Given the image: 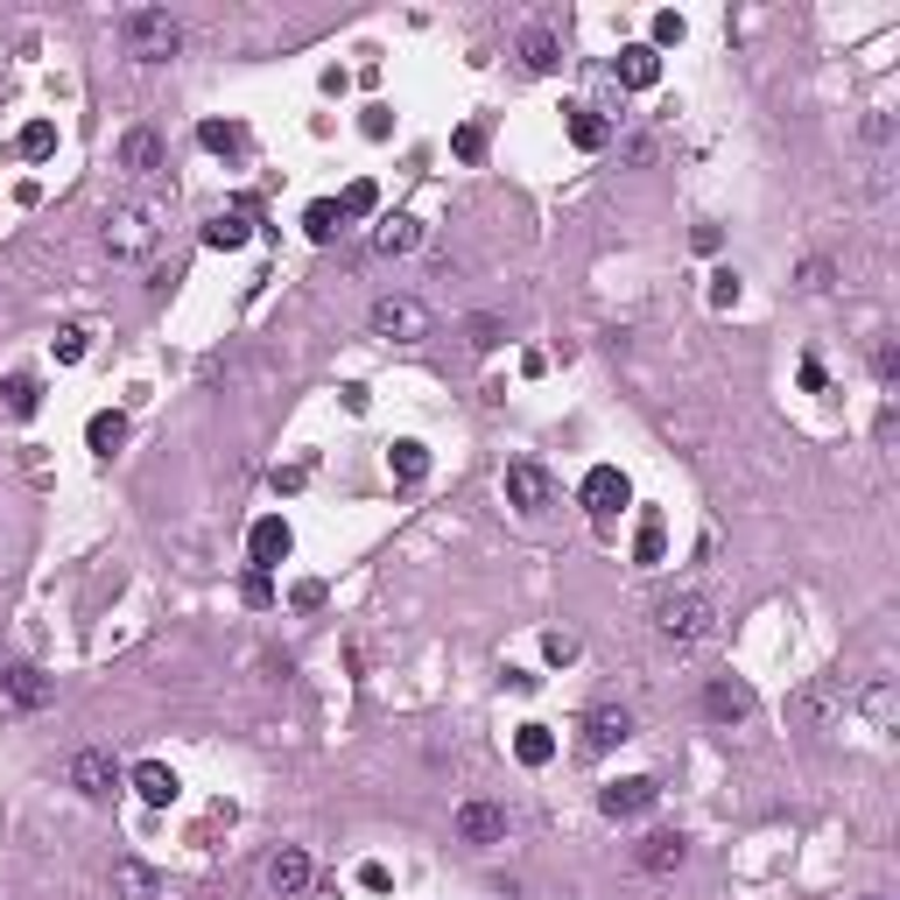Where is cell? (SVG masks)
<instances>
[{
	"instance_id": "obj_33",
	"label": "cell",
	"mask_w": 900,
	"mask_h": 900,
	"mask_svg": "<svg viewBox=\"0 0 900 900\" xmlns=\"http://www.w3.org/2000/svg\"><path fill=\"white\" fill-rule=\"evenodd\" d=\"M858 703H866V718H872V724H893V682H887V676H872Z\"/></svg>"
},
{
	"instance_id": "obj_46",
	"label": "cell",
	"mask_w": 900,
	"mask_h": 900,
	"mask_svg": "<svg viewBox=\"0 0 900 900\" xmlns=\"http://www.w3.org/2000/svg\"><path fill=\"white\" fill-rule=\"evenodd\" d=\"M620 156H626V162H634V169H647V162H655V141H647V134H634V141H626V148H620Z\"/></svg>"
},
{
	"instance_id": "obj_13",
	"label": "cell",
	"mask_w": 900,
	"mask_h": 900,
	"mask_svg": "<svg viewBox=\"0 0 900 900\" xmlns=\"http://www.w3.org/2000/svg\"><path fill=\"white\" fill-rule=\"evenodd\" d=\"M0 697H8L14 711H50L56 682L43 676V668H0Z\"/></svg>"
},
{
	"instance_id": "obj_31",
	"label": "cell",
	"mask_w": 900,
	"mask_h": 900,
	"mask_svg": "<svg viewBox=\"0 0 900 900\" xmlns=\"http://www.w3.org/2000/svg\"><path fill=\"white\" fill-rule=\"evenodd\" d=\"M198 141L212 148V156H240V148H246V127H233V120H204Z\"/></svg>"
},
{
	"instance_id": "obj_11",
	"label": "cell",
	"mask_w": 900,
	"mask_h": 900,
	"mask_svg": "<svg viewBox=\"0 0 900 900\" xmlns=\"http://www.w3.org/2000/svg\"><path fill=\"white\" fill-rule=\"evenodd\" d=\"M703 718H711V724L753 718V689H745L739 676H711V682H703Z\"/></svg>"
},
{
	"instance_id": "obj_28",
	"label": "cell",
	"mask_w": 900,
	"mask_h": 900,
	"mask_svg": "<svg viewBox=\"0 0 900 900\" xmlns=\"http://www.w3.org/2000/svg\"><path fill=\"white\" fill-rule=\"evenodd\" d=\"M303 233H310L317 246H331V240L345 233V212H338V198H317L310 212H303Z\"/></svg>"
},
{
	"instance_id": "obj_38",
	"label": "cell",
	"mask_w": 900,
	"mask_h": 900,
	"mask_svg": "<svg viewBox=\"0 0 900 900\" xmlns=\"http://www.w3.org/2000/svg\"><path fill=\"white\" fill-rule=\"evenodd\" d=\"M668 43H682V14H676V8H661V14H655V35H647V50H655V56H661Z\"/></svg>"
},
{
	"instance_id": "obj_47",
	"label": "cell",
	"mask_w": 900,
	"mask_h": 900,
	"mask_svg": "<svg viewBox=\"0 0 900 900\" xmlns=\"http://www.w3.org/2000/svg\"><path fill=\"white\" fill-rule=\"evenodd\" d=\"M872 373L893 388V373H900V352H893V345H879V352H872Z\"/></svg>"
},
{
	"instance_id": "obj_19",
	"label": "cell",
	"mask_w": 900,
	"mask_h": 900,
	"mask_svg": "<svg viewBox=\"0 0 900 900\" xmlns=\"http://www.w3.org/2000/svg\"><path fill=\"white\" fill-rule=\"evenodd\" d=\"M162 879L156 866H141V858H113V900H156Z\"/></svg>"
},
{
	"instance_id": "obj_22",
	"label": "cell",
	"mask_w": 900,
	"mask_h": 900,
	"mask_svg": "<svg viewBox=\"0 0 900 900\" xmlns=\"http://www.w3.org/2000/svg\"><path fill=\"white\" fill-rule=\"evenodd\" d=\"M563 113H570V141H578L584 156H599V148L612 141V127H605V113H599V106H563Z\"/></svg>"
},
{
	"instance_id": "obj_43",
	"label": "cell",
	"mask_w": 900,
	"mask_h": 900,
	"mask_svg": "<svg viewBox=\"0 0 900 900\" xmlns=\"http://www.w3.org/2000/svg\"><path fill=\"white\" fill-rule=\"evenodd\" d=\"M388 106H367V120H359V134H367V141H388Z\"/></svg>"
},
{
	"instance_id": "obj_9",
	"label": "cell",
	"mask_w": 900,
	"mask_h": 900,
	"mask_svg": "<svg viewBox=\"0 0 900 900\" xmlns=\"http://www.w3.org/2000/svg\"><path fill=\"white\" fill-rule=\"evenodd\" d=\"M634 739V711L626 703H591L584 711V745L591 753H612V745H626Z\"/></svg>"
},
{
	"instance_id": "obj_34",
	"label": "cell",
	"mask_w": 900,
	"mask_h": 900,
	"mask_svg": "<svg viewBox=\"0 0 900 900\" xmlns=\"http://www.w3.org/2000/svg\"><path fill=\"white\" fill-rule=\"evenodd\" d=\"M240 599L254 605V612H267V605H275V570H246V578H240Z\"/></svg>"
},
{
	"instance_id": "obj_17",
	"label": "cell",
	"mask_w": 900,
	"mask_h": 900,
	"mask_svg": "<svg viewBox=\"0 0 900 900\" xmlns=\"http://www.w3.org/2000/svg\"><path fill=\"white\" fill-rule=\"evenodd\" d=\"M120 169H127V177H156V169H162V134H156V127H127Z\"/></svg>"
},
{
	"instance_id": "obj_6",
	"label": "cell",
	"mask_w": 900,
	"mask_h": 900,
	"mask_svg": "<svg viewBox=\"0 0 900 900\" xmlns=\"http://www.w3.org/2000/svg\"><path fill=\"white\" fill-rule=\"evenodd\" d=\"M451 830H457V845H500V837H507V809H500V802H486V795H472V802H457Z\"/></svg>"
},
{
	"instance_id": "obj_32",
	"label": "cell",
	"mask_w": 900,
	"mask_h": 900,
	"mask_svg": "<svg viewBox=\"0 0 900 900\" xmlns=\"http://www.w3.org/2000/svg\"><path fill=\"white\" fill-rule=\"evenodd\" d=\"M338 212H345V219H373V212H380V190H373L367 177H352V183H345V198H338Z\"/></svg>"
},
{
	"instance_id": "obj_20",
	"label": "cell",
	"mask_w": 900,
	"mask_h": 900,
	"mask_svg": "<svg viewBox=\"0 0 900 900\" xmlns=\"http://www.w3.org/2000/svg\"><path fill=\"white\" fill-rule=\"evenodd\" d=\"M620 85H626V92H655V85H661V56L647 50V43H626V50H620Z\"/></svg>"
},
{
	"instance_id": "obj_4",
	"label": "cell",
	"mask_w": 900,
	"mask_h": 900,
	"mask_svg": "<svg viewBox=\"0 0 900 900\" xmlns=\"http://www.w3.org/2000/svg\"><path fill=\"white\" fill-rule=\"evenodd\" d=\"M106 254L113 261H148L156 254V212H141V204L106 212Z\"/></svg>"
},
{
	"instance_id": "obj_36",
	"label": "cell",
	"mask_w": 900,
	"mask_h": 900,
	"mask_svg": "<svg viewBox=\"0 0 900 900\" xmlns=\"http://www.w3.org/2000/svg\"><path fill=\"white\" fill-rule=\"evenodd\" d=\"M451 148H457V162H486V127H478V120H472V127H457V134H451Z\"/></svg>"
},
{
	"instance_id": "obj_25",
	"label": "cell",
	"mask_w": 900,
	"mask_h": 900,
	"mask_svg": "<svg viewBox=\"0 0 900 900\" xmlns=\"http://www.w3.org/2000/svg\"><path fill=\"white\" fill-rule=\"evenodd\" d=\"M85 444L99 451V457H113V451L127 444V415H120V409H99V415L85 423Z\"/></svg>"
},
{
	"instance_id": "obj_35",
	"label": "cell",
	"mask_w": 900,
	"mask_h": 900,
	"mask_svg": "<svg viewBox=\"0 0 900 900\" xmlns=\"http://www.w3.org/2000/svg\"><path fill=\"white\" fill-rule=\"evenodd\" d=\"M50 352H56V367H78V359H85V331H78V324H64V331L50 338Z\"/></svg>"
},
{
	"instance_id": "obj_40",
	"label": "cell",
	"mask_w": 900,
	"mask_h": 900,
	"mask_svg": "<svg viewBox=\"0 0 900 900\" xmlns=\"http://www.w3.org/2000/svg\"><path fill=\"white\" fill-rule=\"evenodd\" d=\"M359 887H367V893H388V887H394V872L380 866V858H367V866H359Z\"/></svg>"
},
{
	"instance_id": "obj_2",
	"label": "cell",
	"mask_w": 900,
	"mask_h": 900,
	"mask_svg": "<svg viewBox=\"0 0 900 900\" xmlns=\"http://www.w3.org/2000/svg\"><path fill=\"white\" fill-rule=\"evenodd\" d=\"M711 626H718V605L703 599V591H668V599L655 605V634L668 647H697V640H711Z\"/></svg>"
},
{
	"instance_id": "obj_30",
	"label": "cell",
	"mask_w": 900,
	"mask_h": 900,
	"mask_svg": "<svg viewBox=\"0 0 900 900\" xmlns=\"http://www.w3.org/2000/svg\"><path fill=\"white\" fill-rule=\"evenodd\" d=\"M14 148H22V162H50L56 156V127L50 120H29L22 134H14Z\"/></svg>"
},
{
	"instance_id": "obj_16",
	"label": "cell",
	"mask_w": 900,
	"mask_h": 900,
	"mask_svg": "<svg viewBox=\"0 0 900 900\" xmlns=\"http://www.w3.org/2000/svg\"><path fill=\"white\" fill-rule=\"evenodd\" d=\"M682 858H689V845L676 830H655V837H640V851H634V866L647 872V879H668V872H682Z\"/></svg>"
},
{
	"instance_id": "obj_21",
	"label": "cell",
	"mask_w": 900,
	"mask_h": 900,
	"mask_svg": "<svg viewBox=\"0 0 900 900\" xmlns=\"http://www.w3.org/2000/svg\"><path fill=\"white\" fill-rule=\"evenodd\" d=\"M373 246H380V254H415V246H423V219L388 212V219L373 225Z\"/></svg>"
},
{
	"instance_id": "obj_7",
	"label": "cell",
	"mask_w": 900,
	"mask_h": 900,
	"mask_svg": "<svg viewBox=\"0 0 900 900\" xmlns=\"http://www.w3.org/2000/svg\"><path fill=\"white\" fill-rule=\"evenodd\" d=\"M655 795H661L655 774H626V781H605V788H599V809H605L612 823H626V816H647V809H655Z\"/></svg>"
},
{
	"instance_id": "obj_10",
	"label": "cell",
	"mask_w": 900,
	"mask_h": 900,
	"mask_svg": "<svg viewBox=\"0 0 900 900\" xmlns=\"http://www.w3.org/2000/svg\"><path fill=\"white\" fill-rule=\"evenodd\" d=\"M310 879H317V866H310V851H303V845H282L275 858H267V893L296 900V893H310Z\"/></svg>"
},
{
	"instance_id": "obj_14",
	"label": "cell",
	"mask_w": 900,
	"mask_h": 900,
	"mask_svg": "<svg viewBox=\"0 0 900 900\" xmlns=\"http://www.w3.org/2000/svg\"><path fill=\"white\" fill-rule=\"evenodd\" d=\"M289 549H296V534H289L282 513L254 521V534H246V557H254V570H282V563H289Z\"/></svg>"
},
{
	"instance_id": "obj_41",
	"label": "cell",
	"mask_w": 900,
	"mask_h": 900,
	"mask_svg": "<svg viewBox=\"0 0 900 900\" xmlns=\"http://www.w3.org/2000/svg\"><path fill=\"white\" fill-rule=\"evenodd\" d=\"M542 655L563 668V661H578V640H570V634H542Z\"/></svg>"
},
{
	"instance_id": "obj_39",
	"label": "cell",
	"mask_w": 900,
	"mask_h": 900,
	"mask_svg": "<svg viewBox=\"0 0 900 900\" xmlns=\"http://www.w3.org/2000/svg\"><path fill=\"white\" fill-rule=\"evenodd\" d=\"M711 303H718V310H732V303H739V275H732V267H718V275H711Z\"/></svg>"
},
{
	"instance_id": "obj_48",
	"label": "cell",
	"mask_w": 900,
	"mask_h": 900,
	"mask_svg": "<svg viewBox=\"0 0 900 900\" xmlns=\"http://www.w3.org/2000/svg\"><path fill=\"white\" fill-rule=\"evenodd\" d=\"M338 394H345V409H352V415H367V409H373V394L359 388V380H352V388H338Z\"/></svg>"
},
{
	"instance_id": "obj_29",
	"label": "cell",
	"mask_w": 900,
	"mask_h": 900,
	"mask_svg": "<svg viewBox=\"0 0 900 900\" xmlns=\"http://www.w3.org/2000/svg\"><path fill=\"white\" fill-rule=\"evenodd\" d=\"M521 64L534 71V78H542V71H557V64H563V56H557V35H549V29H528V35H521Z\"/></svg>"
},
{
	"instance_id": "obj_23",
	"label": "cell",
	"mask_w": 900,
	"mask_h": 900,
	"mask_svg": "<svg viewBox=\"0 0 900 900\" xmlns=\"http://www.w3.org/2000/svg\"><path fill=\"white\" fill-rule=\"evenodd\" d=\"M513 760H521V767H549V760H557V732H549V724H521V732H513Z\"/></svg>"
},
{
	"instance_id": "obj_44",
	"label": "cell",
	"mask_w": 900,
	"mask_h": 900,
	"mask_svg": "<svg viewBox=\"0 0 900 900\" xmlns=\"http://www.w3.org/2000/svg\"><path fill=\"white\" fill-rule=\"evenodd\" d=\"M303 486H310V465H282L275 472V493H303Z\"/></svg>"
},
{
	"instance_id": "obj_5",
	"label": "cell",
	"mask_w": 900,
	"mask_h": 900,
	"mask_svg": "<svg viewBox=\"0 0 900 900\" xmlns=\"http://www.w3.org/2000/svg\"><path fill=\"white\" fill-rule=\"evenodd\" d=\"M507 507L513 513H549L557 507V478L534 465V457H513L507 465Z\"/></svg>"
},
{
	"instance_id": "obj_26",
	"label": "cell",
	"mask_w": 900,
	"mask_h": 900,
	"mask_svg": "<svg viewBox=\"0 0 900 900\" xmlns=\"http://www.w3.org/2000/svg\"><path fill=\"white\" fill-rule=\"evenodd\" d=\"M661 557H668V528H661V513L647 507V513H640V534H634V563H640V570H655Z\"/></svg>"
},
{
	"instance_id": "obj_3",
	"label": "cell",
	"mask_w": 900,
	"mask_h": 900,
	"mask_svg": "<svg viewBox=\"0 0 900 900\" xmlns=\"http://www.w3.org/2000/svg\"><path fill=\"white\" fill-rule=\"evenodd\" d=\"M430 331H436V317H430L423 296H380V303H373V338H388V345H423Z\"/></svg>"
},
{
	"instance_id": "obj_45",
	"label": "cell",
	"mask_w": 900,
	"mask_h": 900,
	"mask_svg": "<svg viewBox=\"0 0 900 900\" xmlns=\"http://www.w3.org/2000/svg\"><path fill=\"white\" fill-rule=\"evenodd\" d=\"M802 289H809V296L830 289V261H809V267H802Z\"/></svg>"
},
{
	"instance_id": "obj_49",
	"label": "cell",
	"mask_w": 900,
	"mask_h": 900,
	"mask_svg": "<svg viewBox=\"0 0 900 900\" xmlns=\"http://www.w3.org/2000/svg\"><path fill=\"white\" fill-rule=\"evenodd\" d=\"M858 900H893V893H858Z\"/></svg>"
},
{
	"instance_id": "obj_12",
	"label": "cell",
	"mask_w": 900,
	"mask_h": 900,
	"mask_svg": "<svg viewBox=\"0 0 900 900\" xmlns=\"http://www.w3.org/2000/svg\"><path fill=\"white\" fill-rule=\"evenodd\" d=\"M71 788H78L85 802H106L113 788H120V774H113V753H99V745L71 753Z\"/></svg>"
},
{
	"instance_id": "obj_37",
	"label": "cell",
	"mask_w": 900,
	"mask_h": 900,
	"mask_svg": "<svg viewBox=\"0 0 900 900\" xmlns=\"http://www.w3.org/2000/svg\"><path fill=\"white\" fill-rule=\"evenodd\" d=\"M465 338L478 345V352H493V345H500V338H507V324H500V317H486V310H478V317L465 324Z\"/></svg>"
},
{
	"instance_id": "obj_15",
	"label": "cell",
	"mask_w": 900,
	"mask_h": 900,
	"mask_svg": "<svg viewBox=\"0 0 900 900\" xmlns=\"http://www.w3.org/2000/svg\"><path fill=\"white\" fill-rule=\"evenodd\" d=\"M626 500H634V486H626V472L620 465H599L584 478V507H591V521H612Z\"/></svg>"
},
{
	"instance_id": "obj_27",
	"label": "cell",
	"mask_w": 900,
	"mask_h": 900,
	"mask_svg": "<svg viewBox=\"0 0 900 900\" xmlns=\"http://www.w3.org/2000/svg\"><path fill=\"white\" fill-rule=\"evenodd\" d=\"M388 465H394V478H401V486H423V478H430V451L415 444V436H401V444L388 451Z\"/></svg>"
},
{
	"instance_id": "obj_1",
	"label": "cell",
	"mask_w": 900,
	"mask_h": 900,
	"mask_svg": "<svg viewBox=\"0 0 900 900\" xmlns=\"http://www.w3.org/2000/svg\"><path fill=\"white\" fill-rule=\"evenodd\" d=\"M120 43H127L134 64H169L183 50V29L169 8H134V14H120Z\"/></svg>"
},
{
	"instance_id": "obj_42",
	"label": "cell",
	"mask_w": 900,
	"mask_h": 900,
	"mask_svg": "<svg viewBox=\"0 0 900 900\" xmlns=\"http://www.w3.org/2000/svg\"><path fill=\"white\" fill-rule=\"evenodd\" d=\"M289 605H296V612H317V605H324V584H317V578H303V584L289 591Z\"/></svg>"
},
{
	"instance_id": "obj_18",
	"label": "cell",
	"mask_w": 900,
	"mask_h": 900,
	"mask_svg": "<svg viewBox=\"0 0 900 900\" xmlns=\"http://www.w3.org/2000/svg\"><path fill=\"white\" fill-rule=\"evenodd\" d=\"M134 795H141L148 809H169V802L183 795V781H177V767H162V760H141V767H134Z\"/></svg>"
},
{
	"instance_id": "obj_24",
	"label": "cell",
	"mask_w": 900,
	"mask_h": 900,
	"mask_svg": "<svg viewBox=\"0 0 900 900\" xmlns=\"http://www.w3.org/2000/svg\"><path fill=\"white\" fill-rule=\"evenodd\" d=\"M0 401H8V415H22V423H29V415L43 409V380H35V373H8V380H0Z\"/></svg>"
},
{
	"instance_id": "obj_8",
	"label": "cell",
	"mask_w": 900,
	"mask_h": 900,
	"mask_svg": "<svg viewBox=\"0 0 900 900\" xmlns=\"http://www.w3.org/2000/svg\"><path fill=\"white\" fill-rule=\"evenodd\" d=\"M254 219H261V204L254 198H233L212 225H204V246H212V254H240V246L254 240Z\"/></svg>"
}]
</instances>
